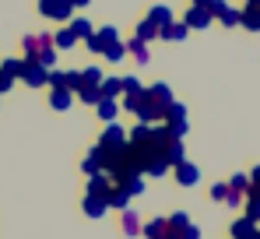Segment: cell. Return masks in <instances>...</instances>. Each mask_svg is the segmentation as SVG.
Wrapping results in <instances>:
<instances>
[{"label":"cell","instance_id":"6da1fadb","mask_svg":"<svg viewBox=\"0 0 260 239\" xmlns=\"http://www.w3.org/2000/svg\"><path fill=\"white\" fill-rule=\"evenodd\" d=\"M99 148H102V152H109V155H113V152H120V148H127V130H123L116 120H113V123H106V130L99 134Z\"/></svg>","mask_w":260,"mask_h":239},{"label":"cell","instance_id":"7a4b0ae2","mask_svg":"<svg viewBox=\"0 0 260 239\" xmlns=\"http://www.w3.org/2000/svg\"><path fill=\"white\" fill-rule=\"evenodd\" d=\"M113 42H120V28H116V25H102V28H95V32L85 39V46L99 56V53H102L106 46H113Z\"/></svg>","mask_w":260,"mask_h":239},{"label":"cell","instance_id":"3957f363","mask_svg":"<svg viewBox=\"0 0 260 239\" xmlns=\"http://www.w3.org/2000/svg\"><path fill=\"white\" fill-rule=\"evenodd\" d=\"M39 14L49 18V21H71L74 18V7H71V0H39Z\"/></svg>","mask_w":260,"mask_h":239},{"label":"cell","instance_id":"277c9868","mask_svg":"<svg viewBox=\"0 0 260 239\" xmlns=\"http://www.w3.org/2000/svg\"><path fill=\"white\" fill-rule=\"evenodd\" d=\"M169 172H173V180H176V183H179V187H186V190L201 183V165H197V162H190V159L176 162Z\"/></svg>","mask_w":260,"mask_h":239},{"label":"cell","instance_id":"5b68a950","mask_svg":"<svg viewBox=\"0 0 260 239\" xmlns=\"http://www.w3.org/2000/svg\"><path fill=\"white\" fill-rule=\"evenodd\" d=\"M190 32H201V28H208L211 21H215V14H211V7H201V4H190L186 7V14L179 18Z\"/></svg>","mask_w":260,"mask_h":239},{"label":"cell","instance_id":"8992f818","mask_svg":"<svg viewBox=\"0 0 260 239\" xmlns=\"http://www.w3.org/2000/svg\"><path fill=\"white\" fill-rule=\"evenodd\" d=\"M144 99H148V102L166 116V109H169V102H173L176 95H173V88H169L166 81H155V84H148V88H144Z\"/></svg>","mask_w":260,"mask_h":239},{"label":"cell","instance_id":"52a82bcc","mask_svg":"<svg viewBox=\"0 0 260 239\" xmlns=\"http://www.w3.org/2000/svg\"><path fill=\"white\" fill-rule=\"evenodd\" d=\"M208 7H211L215 21H221L225 28H236V25H239V7H232L229 0H211Z\"/></svg>","mask_w":260,"mask_h":239},{"label":"cell","instance_id":"ba28073f","mask_svg":"<svg viewBox=\"0 0 260 239\" xmlns=\"http://www.w3.org/2000/svg\"><path fill=\"white\" fill-rule=\"evenodd\" d=\"M46 78H49V67H43L39 60H25V71H21V78L28 88H46Z\"/></svg>","mask_w":260,"mask_h":239},{"label":"cell","instance_id":"9c48e42d","mask_svg":"<svg viewBox=\"0 0 260 239\" xmlns=\"http://www.w3.org/2000/svg\"><path fill=\"white\" fill-rule=\"evenodd\" d=\"M123 46H127V56L137 64V67H148V64H151V49H148V42H141L137 36H134V39H127Z\"/></svg>","mask_w":260,"mask_h":239},{"label":"cell","instance_id":"30bf717a","mask_svg":"<svg viewBox=\"0 0 260 239\" xmlns=\"http://www.w3.org/2000/svg\"><path fill=\"white\" fill-rule=\"evenodd\" d=\"M253 236H257V222L246 218V215H239V218L229 225V239H253Z\"/></svg>","mask_w":260,"mask_h":239},{"label":"cell","instance_id":"8fae6325","mask_svg":"<svg viewBox=\"0 0 260 239\" xmlns=\"http://www.w3.org/2000/svg\"><path fill=\"white\" fill-rule=\"evenodd\" d=\"M81 211H85L88 218L99 222V218L109 215V204H106V197H91V194H85V197H81Z\"/></svg>","mask_w":260,"mask_h":239},{"label":"cell","instance_id":"7c38bea8","mask_svg":"<svg viewBox=\"0 0 260 239\" xmlns=\"http://www.w3.org/2000/svg\"><path fill=\"white\" fill-rule=\"evenodd\" d=\"M109 190H113L109 172H102V169H99V172H91V176H88V194H91V197H106Z\"/></svg>","mask_w":260,"mask_h":239},{"label":"cell","instance_id":"4fadbf2b","mask_svg":"<svg viewBox=\"0 0 260 239\" xmlns=\"http://www.w3.org/2000/svg\"><path fill=\"white\" fill-rule=\"evenodd\" d=\"M239 25H243L246 32H260V4L239 7Z\"/></svg>","mask_w":260,"mask_h":239},{"label":"cell","instance_id":"5bb4252c","mask_svg":"<svg viewBox=\"0 0 260 239\" xmlns=\"http://www.w3.org/2000/svg\"><path fill=\"white\" fill-rule=\"evenodd\" d=\"M130 200H134V197H130V194L123 190V187H120V183H113V190L106 194V204H109V211H127Z\"/></svg>","mask_w":260,"mask_h":239},{"label":"cell","instance_id":"9a60e30c","mask_svg":"<svg viewBox=\"0 0 260 239\" xmlns=\"http://www.w3.org/2000/svg\"><path fill=\"white\" fill-rule=\"evenodd\" d=\"M91 109H95V116L102 120V123H113V120L120 116V102L116 99H99Z\"/></svg>","mask_w":260,"mask_h":239},{"label":"cell","instance_id":"2e32d148","mask_svg":"<svg viewBox=\"0 0 260 239\" xmlns=\"http://www.w3.org/2000/svg\"><path fill=\"white\" fill-rule=\"evenodd\" d=\"M162 159L169 162V165H176V162L186 159V148H183V137H169L166 144H162Z\"/></svg>","mask_w":260,"mask_h":239},{"label":"cell","instance_id":"e0dca14e","mask_svg":"<svg viewBox=\"0 0 260 239\" xmlns=\"http://www.w3.org/2000/svg\"><path fill=\"white\" fill-rule=\"evenodd\" d=\"M49 106H53L56 113H67V109L74 106V92H71V88H53V92H49Z\"/></svg>","mask_w":260,"mask_h":239},{"label":"cell","instance_id":"ac0fdd59","mask_svg":"<svg viewBox=\"0 0 260 239\" xmlns=\"http://www.w3.org/2000/svg\"><path fill=\"white\" fill-rule=\"evenodd\" d=\"M144 18H148L151 25H158V28H166L169 21H176V14H173V7H169V4H155V7H151Z\"/></svg>","mask_w":260,"mask_h":239},{"label":"cell","instance_id":"d6986e66","mask_svg":"<svg viewBox=\"0 0 260 239\" xmlns=\"http://www.w3.org/2000/svg\"><path fill=\"white\" fill-rule=\"evenodd\" d=\"M186 36H190V28H186L179 18H176V21H169L166 28H158V39H166V42H183Z\"/></svg>","mask_w":260,"mask_h":239},{"label":"cell","instance_id":"ffe728a7","mask_svg":"<svg viewBox=\"0 0 260 239\" xmlns=\"http://www.w3.org/2000/svg\"><path fill=\"white\" fill-rule=\"evenodd\" d=\"M169 162L162 159V152H155L151 159H148V165H144V176H151V180H162V176H169Z\"/></svg>","mask_w":260,"mask_h":239},{"label":"cell","instance_id":"44dd1931","mask_svg":"<svg viewBox=\"0 0 260 239\" xmlns=\"http://www.w3.org/2000/svg\"><path fill=\"white\" fill-rule=\"evenodd\" d=\"M120 229H123V236H141V215L134 207L120 211Z\"/></svg>","mask_w":260,"mask_h":239},{"label":"cell","instance_id":"7402d4cb","mask_svg":"<svg viewBox=\"0 0 260 239\" xmlns=\"http://www.w3.org/2000/svg\"><path fill=\"white\" fill-rule=\"evenodd\" d=\"M102 162H106V152H102V148L95 144V148L88 152L85 159H81V172H85V176H91V172H99V169H102Z\"/></svg>","mask_w":260,"mask_h":239},{"label":"cell","instance_id":"603a6c76","mask_svg":"<svg viewBox=\"0 0 260 239\" xmlns=\"http://www.w3.org/2000/svg\"><path fill=\"white\" fill-rule=\"evenodd\" d=\"M53 46H56V49H74V46H78V36L71 32V25H63V28L53 32Z\"/></svg>","mask_w":260,"mask_h":239},{"label":"cell","instance_id":"cb8c5ba5","mask_svg":"<svg viewBox=\"0 0 260 239\" xmlns=\"http://www.w3.org/2000/svg\"><path fill=\"white\" fill-rule=\"evenodd\" d=\"M134 36H137L141 42H148V46H151V42L158 39V25H151L148 18H141V21H137V28H134Z\"/></svg>","mask_w":260,"mask_h":239},{"label":"cell","instance_id":"d4e9b609","mask_svg":"<svg viewBox=\"0 0 260 239\" xmlns=\"http://www.w3.org/2000/svg\"><path fill=\"white\" fill-rule=\"evenodd\" d=\"M141 236H144V239H162V236H166V218L141 222Z\"/></svg>","mask_w":260,"mask_h":239},{"label":"cell","instance_id":"484cf974","mask_svg":"<svg viewBox=\"0 0 260 239\" xmlns=\"http://www.w3.org/2000/svg\"><path fill=\"white\" fill-rule=\"evenodd\" d=\"M74 99L85 102V106H95V102L102 99V95H99V84H85V81H81V88H74Z\"/></svg>","mask_w":260,"mask_h":239},{"label":"cell","instance_id":"4316f807","mask_svg":"<svg viewBox=\"0 0 260 239\" xmlns=\"http://www.w3.org/2000/svg\"><path fill=\"white\" fill-rule=\"evenodd\" d=\"M21 71H25V56H7L4 64H0V74H7V78H21Z\"/></svg>","mask_w":260,"mask_h":239},{"label":"cell","instance_id":"83f0119b","mask_svg":"<svg viewBox=\"0 0 260 239\" xmlns=\"http://www.w3.org/2000/svg\"><path fill=\"white\" fill-rule=\"evenodd\" d=\"M71 32L78 36V42H85L91 32H95V25L88 21V18H71Z\"/></svg>","mask_w":260,"mask_h":239},{"label":"cell","instance_id":"f1b7e54d","mask_svg":"<svg viewBox=\"0 0 260 239\" xmlns=\"http://www.w3.org/2000/svg\"><path fill=\"white\" fill-rule=\"evenodd\" d=\"M99 95L102 99H120V78H102L99 81Z\"/></svg>","mask_w":260,"mask_h":239},{"label":"cell","instance_id":"f546056e","mask_svg":"<svg viewBox=\"0 0 260 239\" xmlns=\"http://www.w3.org/2000/svg\"><path fill=\"white\" fill-rule=\"evenodd\" d=\"M144 180H148V176H127V180H123V183H120V187H123V190H127L130 197H141V194H144V190H148V187H144Z\"/></svg>","mask_w":260,"mask_h":239},{"label":"cell","instance_id":"4dcf8cb0","mask_svg":"<svg viewBox=\"0 0 260 239\" xmlns=\"http://www.w3.org/2000/svg\"><path fill=\"white\" fill-rule=\"evenodd\" d=\"M102 56H106L109 64H123V60H127V46H123V42H113V46L102 49Z\"/></svg>","mask_w":260,"mask_h":239},{"label":"cell","instance_id":"1f68e13d","mask_svg":"<svg viewBox=\"0 0 260 239\" xmlns=\"http://www.w3.org/2000/svg\"><path fill=\"white\" fill-rule=\"evenodd\" d=\"M190 222H193V218H190L186 211H173V215L166 218V225H169L173 232H179V229H183V225H190Z\"/></svg>","mask_w":260,"mask_h":239},{"label":"cell","instance_id":"d6a6232c","mask_svg":"<svg viewBox=\"0 0 260 239\" xmlns=\"http://www.w3.org/2000/svg\"><path fill=\"white\" fill-rule=\"evenodd\" d=\"M134 92H144V84L134 78V74H127V78H120V95H134Z\"/></svg>","mask_w":260,"mask_h":239},{"label":"cell","instance_id":"836d02e7","mask_svg":"<svg viewBox=\"0 0 260 239\" xmlns=\"http://www.w3.org/2000/svg\"><path fill=\"white\" fill-rule=\"evenodd\" d=\"M141 102H144V92H134V95H123L120 109H127V113H137V109H141Z\"/></svg>","mask_w":260,"mask_h":239},{"label":"cell","instance_id":"e575fe53","mask_svg":"<svg viewBox=\"0 0 260 239\" xmlns=\"http://www.w3.org/2000/svg\"><path fill=\"white\" fill-rule=\"evenodd\" d=\"M49 88H67V71H60V67H49V78H46Z\"/></svg>","mask_w":260,"mask_h":239},{"label":"cell","instance_id":"d590c367","mask_svg":"<svg viewBox=\"0 0 260 239\" xmlns=\"http://www.w3.org/2000/svg\"><path fill=\"white\" fill-rule=\"evenodd\" d=\"M21 49H25V60H36V53H39V36H25V39H21Z\"/></svg>","mask_w":260,"mask_h":239},{"label":"cell","instance_id":"8d00e7d4","mask_svg":"<svg viewBox=\"0 0 260 239\" xmlns=\"http://www.w3.org/2000/svg\"><path fill=\"white\" fill-rule=\"evenodd\" d=\"M166 130H169L173 137H186V134H190V120H173V123H166Z\"/></svg>","mask_w":260,"mask_h":239},{"label":"cell","instance_id":"74e56055","mask_svg":"<svg viewBox=\"0 0 260 239\" xmlns=\"http://www.w3.org/2000/svg\"><path fill=\"white\" fill-rule=\"evenodd\" d=\"M246 187H250V176H246V172H236V176L229 180V190H236V194H246Z\"/></svg>","mask_w":260,"mask_h":239},{"label":"cell","instance_id":"f35d334b","mask_svg":"<svg viewBox=\"0 0 260 239\" xmlns=\"http://www.w3.org/2000/svg\"><path fill=\"white\" fill-rule=\"evenodd\" d=\"M243 215H246V218H253V222L260 225V200L246 197V200H243Z\"/></svg>","mask_w":260,"mask_h":239},{"label":"cell","instance_id":"ab89813d","mask_svg":"<svg viewBox=\"0 0 260 239\" xmlns=\"http://www.w3.org/2000/svg\"><path fill=\"white\" fill-rule=\"evenodd\" d=\"M102 78H106L102 67H85V71H81V81H85V84H99Z\"/></svg>","mask_w":260,"mask_h":239},{"label":"cell","instance_id":"60d3db41","mask_svg":"<svg viewBox=\"0 0 260 239\" xmlns=\"http://www.w3.org/2000/svg\"><path fill=\"white\" fill-rule=\"evenodd\" d=\"M243 200H246V194H236V190H229V194H225V200H221V204H229V207H232V211H239V207H243Z\"/></svg>","mask_w":260,"mask_h":239},{"label":"cell","instance_id":"b9f144b4","mask_svg":"<svg viewBox=\"0 0 260 239\" xmlns=\"http://www.w3.org/2000/svg\"><path fill=\"white\" fill-rule=\"evenodd\" d=\"M208 194H211V200H215V204H221V200H225V194H229V183H215Z\"/></svg>","mask_w":260,"mask_h":239},{"label":"cell","instance_id":"7bdbcfd3","mask_svg":"<svg viewBox=\"0 0 260 239\" xmlns=\"http://www.w3.org/2000/svg\"><path fill=\"white\" fill-rule=\"evenodd\" d=\"M179 239H201V229L190 222V225H183V229H179Z\"/></svg>","mask_w":260,"mask_h":239},{"label":"cell","instance_id":"ee69618b","mask_svg":"<svg viewBox=\"0 0 260 239\" xmlns=\"http://www.w3.org/2000/svg\"><path fill=\"white\" fill-rule=\"evenodd\" d=\"M67 88H81V71H67Z\"/></svg>","mask_w":260,"mask_h":239},{"label":"cell","instance_id":"f6af8a7d","mask_svg":"<svg viewBox=\"0 0 260 239\" xmlns=\"http://www.w3.org/2000/svg\"><path fill=\"white\" fill-rule=\"evenodd\" d=\"M246 197H253V200H260V183H250V187H246Z\"/></svg>","mask_w":260,"mask_h":239},{"label":"cell","instance_id":"bcb514c9","mask_svg":"<svg viewBox=\"0 0 260 239\" xmlns=\"http://www.w3.org/2000/svg\"><path fill=\"white\" fill-rule=\"evenodd\" d=\"M88 4H91V0H71V7H74V11H81V7H88Z\"/></svg>","mask_w":260,"mask_h":239},{"label":"cell","instance_id":"7dc6e473","mask_svg":"<svg viewBox=\"0 0 260 239\" xmlns=\"http://www.w3.org/2000/svg\"><path fill=\"white\" fill-rule=\"evenodd\" d=\"M246 176H250V183H260V165L253 169V172H246Z\"/></svg>","mask_w":260,"mask_h":239},{"label":"cell","instance_id":"c3c4849f","mask_svg":"<svg viewBox=\"0 0 260 239\" xmlns=\"http://www.w3.org/2000/svg\"><path fill=\"white\" fill-rule=\"evenodd\" d=\"M190 4H201V7H208V4H211V0H190Z\"/></svg>","mask_w":260,"mask_h":239},{"label":"cell","instance_id":"681fc988","mask_svg":"<svg viewBox=\"0 0 260 239\" xmlns=\"http://www.w3.org/2000/svg\"><path fill=\"white\" fill-rule=\"evenodd\" d=\"M246 4H260V0H246Z\"/></svg>","mask_w":260,"mask_h":239},{"label":"cell","instance_id":"f907efd6","mask_svg":"<svg viewBox=\"0 0 260 239\" xmlns=\"http://www.w3.org/2000/svg\"><path fill=\"white\" fill-rule=\"evenodd\" d=\"M0 99H4V95H0Z\"/></svg>","mask_w":260,"mask_h":239}]
</instances>
